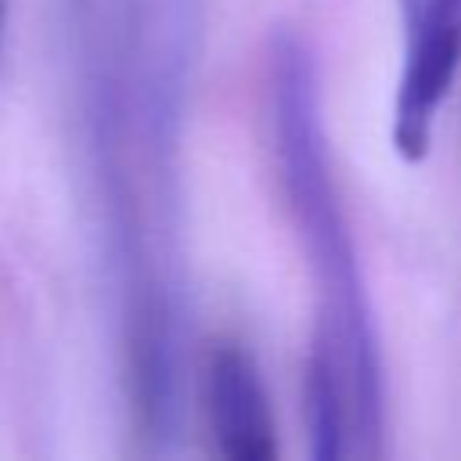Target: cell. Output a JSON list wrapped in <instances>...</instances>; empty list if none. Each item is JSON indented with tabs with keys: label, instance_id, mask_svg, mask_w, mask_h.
<instances>
[{
	"label": "cell",
	"instance_id": "1",
	"mask_svg": "<svg viewBox=\"0 0 461 461\" xmlns=\"http://www.w3.org/2000/svg\"><path fill=\"white\" fill-rule=\"evenodd\" d=\"M270 97L281 184L321 292L317 339L306 364V421H313L310 436L317 447L346 443L349 454L375 457L382 436L378 349L353 238L328 173L313 65L295 36H281L274 43Z\"/></svg>",
	"mask_w": 461,
	"mask_h": 461
},
{
	"label": "cell",
	"instance_id": "2",
	"mask_svg": "<svg viewBox=\"0 0 461 461\" xmlns=\"http://www.w3.org/2000/svg\"><path fill=\"white\" fill-rule=\"evenodd\" d=\"M403 65L393 104V148L421 162L436 115L461 72V0H400Z\"/></svg>",
	"mask_w": 461,
	"mask_h": 461
},
{
	"label": "cell",
	"instance_id": "3",
	"mask_svg": "<svg viewBox=\"0 0 461 461\" xmlns=\"http://www.w3.org/2000/svg\"><path fill=\"white\" fill-rule=\"evenodd\" d=\"M205 407L220 454L234 461H270L277 454L267 389L241 346H212L205 364Z\"/></svg>",
	"mask_w": 461,
	"mask_h": 461
},
{
	"label": "cell",
	"instance_id": "4",
	"mask_svg": "<svg viewBox=\"0 0 461 461\" xmlns=\"http://www.w3.org/2000/svg\"><path fill=\"white\" fill-rule=\"evenodd\" d=\"M0 18H4V7H0Z\"/></svg>",
	"mask_w": 461,
	"mask_h": 461
}]
</instances>
